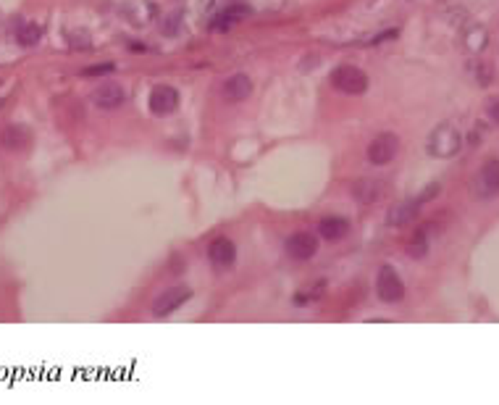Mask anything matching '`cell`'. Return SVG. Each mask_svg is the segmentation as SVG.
I'll list each match as a JSON object with an SVG mask.
<instances>
[{
	"instance_id": "cell-17",
	"label": "cell",
	"mask_w": 499,
	"mask_h": 405,
	"mask_svg": "<svg viewBox=\"0 0 499 405\" xmlns=\"http://www.w3.org/2000/svg\"><path fill=\"white\" fill-rule=\"evenodd\" d=\"M463 45L468 53H484L486 45H489V32L484 27H470V30L463 32Z\"/></svg>"
},
{
	"instance_id": "cell-24",
	"label": "cell",
	"mask_w": 499,
	"mask_h": 405,
	"mask_svg": "<svg viewBox=\"0 0 499 405\" xmlns=\"http://www.w3.org/2000/svg\"><path fill=\"white\" fill-rule=\"evenodd\" d=\"M3 103H5V95H0V108H3Z\"/></svg>"
},
{
	"instance_id": "cell-20",
	"label": "cell",
	"mask_w": 499,
	"mask_h": 405,
	"mask_svg": "<svg viewBox=\"0 0 499 405\" xmlns=\"http://www.w3.org/2000/svg\"><path fill=\"white\" fill-rule=\"evenodd\" d=\"M179 27H181V11L174 8L171 14H166V19H163V34H177Z\"/></svg>"
},
{
	"instance_id": "cell-8",
	"label": "cell",
	"mask_w": 499,
	"mask_h": 405,
	"mask_svg": "<svg viewBox=\"0 0 499 405\" xmlns=\"http://www.w3.org/2000/svg\"><path fill=\"white\" fill-rule=\"evenodd\" d=\"M287 253L294 261H310L313 255L318 253V237L310 232H297L287 240Z\"/></svg>"
},
{
	"instance_id": "cell-23",
	"label": "cell",
	"mask_w": 499,
	"mask_h": 405,
	"mask_svg": "<svg viewBox=\"0 0 499 405\" xmlns=\"http://www.w3.org/2000/svg\"><path fill=\"white\" fill-rule=\"evenodd\" d=\"M434 195H439V184H428L426 190L418 195V200H421V203H428V200H431Z\"/></svg>"
},
{
	"instance_id": "cell-21",
	"label": "cell",
	"mask_w": 499,
	"mask_h": 405,
	"mask_svg": "<svg viewBox=\"0 0 499 405\" xmlns=\"http://www.w3.org/2000/svg\"><path fill=\"white\" fill-rule=\"evenodd\" d=\"M116 66L113 63H95V66H87V69H82L79 74L82 76H103V74H111Z\"/></svg>"
},
{
	"instance_id": "cell-3",
	"label": "cell",
	"mask_w": 499,
	"mask_h": 405,
	"mask_svg": "<svg viewBox=\"0 0 499 405\" xmlns=\"http://www.w3.org/2000/svg\"><path fill=\"white\" fill-rule=\"evenodd\" d=\"M190 298H192V289L187 285L166 287L161 295L155 298V303H153V314L158 316V318H163V316L174 314L177 308H181Z\"/></svg>"
},
{
	"instance_id": "cell-18",
	"label": "cell",
	"mask_w": 499,
	"mask_h": 405,
	"mask_svg": "<svg viewBox=\"0 0 499 405\" xmlns=\"http://www.w3.org/2000/svg\"><path fill=\"white\" fill-rule=\"evenodd\" d=\"M16 40H19V45H24V47L37 45V43L43 40V27H40V24H24L21 30L16 32Z\"/></svg>"
},
{
	"instance_id": "cell-13",
	"label": "cell",
	"mask_w": 499,
	"mask_h": 405,
	"mask_svg": "<svg viewBox=\"0 0 499 405\" xmlns=\"http://www.w3.org/2000/svg\"><path fill=\"white\" fill-rule=\"evenodd\" d=\"M158 14V8L150 3V0H132V3H126L124 8H121V16H126L132 24L137 27H142V24H150L153 19Z\"/></svg>"
},
{
	"instance_id": "cell-1",
	"label": "cell",
	"mask_w": 499,
	"mask_h": 405,
	"mask_svg": "<svg viewBox=\"0 0 499 405\" xmlns=\"http://www.w3.org/2000/svg\"><path fill=\"white\" fill-rule=\"evenodd\" d=\"M460 148H463V135L452 124H439L426 142L428 155H434V158H452L460 153Z\"/></svg>"
},
{
	"instance_id": "cell-2",
	"label": "cell",
	"mask_w": 499,
	"mask_h": 405,
	"mask_svg": "<svg viewBox=\"0 0 499 405\" xmlns=\"http://www.w3.org/2000/svg\"><path fill=\"white\" fill-rule=\"evenodd\" d=\"M331 85H334L339 92H344V95H363V92L368 90V76L363 69L344 63V66H337V69H334Z\"/></svg>"
},
{
	"instance_id": "cell-16",
	"label": "cell",
	"mask_w": 499,
	"mask_h": 405,
	"mask_svg": "<svg viewBox=\"0 0 499 405\" xmlns=\"http://www.w3.org/2000/svg\"><path fill=\"white\" fill-rule=\"evenodd\" d=\"M0 145L8 148V151H24L30 145V129L27 127H19V124L5 127L3 135H0Z\"/></svg>"
},
{
	"instance_id": "cell-4",
	"label": "cell",
	"mask_w": 499,
	"mask_h": 405,
	"mask_svg": "<svg viewBox=\"0 0 499 405\" xmlns=\"http://www.w3.org/2000/svg\"><path fill=\"white\" fill-rule=\"evenodd\" d=\"M376 292L384 303H399L405 298V285H402V276L397 274V269L392 266H381L379 276H376Z\"/></svg>"
},
{
	"instance_id": "cell-5",
	"label": "cell",
	"mask_w": 499,
	"mask_h": 405,
	"mask_svg": "<svg viewBox=\"0 0 499 405\" xmlns=\"http://www.w3.org/2000/svg\"><path fill=\"white\" fill-rule=\"evenodd\" d=\"M399 151V137L395 132H381L370 140L368 145V161L376 166H386Z\"/></svg>"
},
{
	"instance_id": "cell-22",
	"label": "cell",
	"mask_w": 499,
	"mask_h": 405,
	"mask_svg": "<svg viewBox=\"0 0 499 405\" xmlns=\"http://www.w3.org/2000/svg\"><path fill=\"white\" fill-rule=\"evenodd\" d=\"M486 116L494 121V124H499V98H494L491 103L486 105Z\"/></svg>"
},
{
	"instance_id": "cell-11",
	"label": "cell",
	"mask_w": 499,
	"mask_h": 405,
	"mask_svg": "<svg viewBox=\"0 0 499 405\" xmlns=\"http://www.w3.org/2000/svg\"><path fill=\"white\" fill-rule=\"evenodd\" d=\"M208 255L219 269H232L236 261V248L229 237H216L208 248Z\"/></svg>"
},
{
	"instance_id": "cell-19",
	"label": "cell",
	"mask_w": 499,
	"mask_h": 405,
	"mask_svg": "<svg viewBox=\"0 0 499 405\" xmlns=\"http://www.w3.org/2000/svg\"><path fill=\"white\" fill-rule=\"evenodd\" d=\"M428 250V240H426V232L421 229V232H415L410 237V242H408V253L412 255V258H423Z\"/></svg>"
},
{
	"instance_id": "cell-12",
	"label": "cell",
	"mask_w": 499,
	"mask_h": 405,
	"mask_svg": "<svg viewBox=\"0 0 499 405\" xmlns=\"http://www.w3.org/2000/svg\"><path fill=\"white\" fill-rule=\"evenodd\" d=\"M384 193H386V184L381 179H373V177H363V179H357L353 184V195L360 200V203H376V200H381Z\"/></svg>"
},
{
	"instance_id": "cell-14",
	"label": "cell",
	"mask_w": 499,
	"mask_h": 405,
	"mask_svg": "<svg viewBox=\"0 0 499 405\" xmlns=\"http://www.w3.org/2000/svg\"><path fill=\"white\" fill-rule=\"evenodd\" d=\"M318 232H321L323 240L339 242L350 234V221L344 216H326V219H321V224H318Z\"/></svg>"
},
{
	"instance_id": "cell-9",
	"label": "cell",
	"mask_w": 499,
	"mask_h": 405,
	"mask_svg": "<svg viewBox=\"0 0 499 405\" xmlns=\"http://www.w3.org/2000/svg\"><path fill=\"white\" fill-rule=\"evenodd\" d=\"M421 200L418 197H408V200H399L395 203L389 213H386V224L389 226H408L410 221L418 219V210H421Z\"/></svg>"
},
{
	"instance_id": "cell-15",
	"label": "cell",
	"mask_w": 499,
	"mask_h": 405,
	"mask_svg": "<svg viewBox=\"0 0 499 405\" xmlns=\"http://www.w3.org/2000/svg\"><path fill=\"white\" fill-rule=\"evenodd\" d=\"M250 92H252V79L247 74H234L226 79V85H223V95H226V100H232V103H239V100H245Z\"/></svg>"
},
{
	"instance_id": "cell-6",
	"label": "cell",
	"mask_w": 499,
	"mask_h": 405,
	"mask_svg": "<svg viewBox=\"0 0 499 405\" xmlns=\"http://www.w3.org/2000/svg\"><path fill=\"white\" fill-rule=\"evenodd\" d=\"M150 113L153 116H168V113H174L179 105V92L171 87V85H158V87H153L150 92Z\"/></svg>"
},
{
	"instance_id": "cell-7",
	"label": "cell",
	"mask_w": 499,
	"mask_h": 405,
	"mask_svg": "<svg viewBox=\"0 0 499 405\" xmlns=\"http://www.w3.org/2000/svg\"><path fill=\"white\" fill-rule=\"evenodd\" d=\"M499 193V158H489L476 177V195L489 200Z\"/></svg>"
},
{
	"instance_id": "cell-10",
	"label": "cell",
	"mask_w": 499,
	"mask_h": 405,
	"mask_svg": "<svg viewBox=\"0 0 499 405\" xmlns=\"http://www.w3.org/2000/svg\"><path fill=\"white\" fill-rule=\"evenodd\" d=\"M92 100H95L98 108H103V111H116L126 100V90L121 85H116V82H105L103 87H98V90L92 92Z\"/></svg>"
}]
</instances>
